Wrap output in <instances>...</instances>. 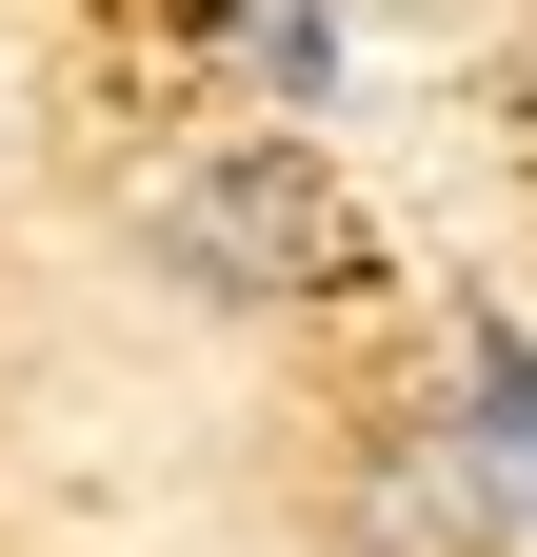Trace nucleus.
<instances>
[{"instance_id":"2","label":"nucleus","mask_w":537,"mask_h":557,"mask_svg":"<svg viewBox=\"0 0 537 557\" xmlns=\"http://www.w3.org/2000/svg\"><path fill=\"white\" fill-rule=\"evenodd\" d=\"M359 557H517V478L458 418H419V438L359 458Z\"/></svg>"},{"instance_id":"4","label":"nucleus","mask_w":537,"mask_h":557,"mask_svg":"<svg viewBox=\"0 0 537 557\" xmlns=\"http://www.w3.org/2000/svg\"><path fill=\"white\" fill-rule=\"evenodd\" d=\"M517 557H537V478H517Z\"/></svg>"},{"instance_id":"1","label":"nucleus","mask_w":537,"mask_h":557,"mask_svg":"<svg viewBox=\"0 0 537 557\" xmlns=\"http://www.w3.org/2000/svg\"><path fill=\"white\" fill-rule=\"evenodd\" d=\"M140 239H160L179 299H319L339 278V199H319L299 139H220V160H179L140 199Z\"/></svg>"},{"instance_id":"3","label":"nucleus","mask_w":537,"mask_h":557,"mask_svg":"<svg viewBox=\"0 0 537 557\" xmlns=\"http://www.w3.org/2000/svg\"><path fill=\"white\" fill-rule=\"evenodd\" d=\"M239 60L279 100H319V60H339V0H239Z\"/></svg>"}]
</instances>
